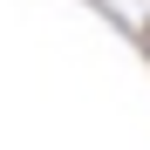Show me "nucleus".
I'll use <instances>...</instances> for the list:
<instances>
[{
    "instance_id": "obj_1",
    "label": "nucleus",
    "mask_w": 150,
    "mask_h": 150,
    "mask_svg": "<svg viewBox=\"0 0 150 150\" xmlns=\"http://www.w3.org/2000/svg\"><path fill=\"white\" fill-rule=\"evenodd\" d=\"M137 48H143V55H150V21H143V28H137Z\"/></svg>"
}]
</instances>
